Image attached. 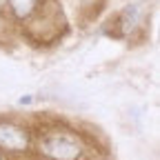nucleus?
Returning a JSON list of instances; mask_svg holds the SVG:
<instances>
[{"label": "nucleus", "mask_w": 160, "mask_h": 160, "mask_svg": "<svg viewBox=\"0 0 160 160\" xmlns=\"http://www.w3.org/2000/svg\"><path fill=\"white\" fill-rule=\"evenodd\" d=\"M36 149L45 160H85L87 142L69 127H49L36 138Z\"/></svg>", "instance_id": "obj_1"}, {"label": "nucleus", "mask_w": 160, "mask_h": 160, "mask_svg": "<svg viewBox=\"0 0 160 160\" xmlns=\"http://www.w3.org/2000/svg\"><path fill=\"white\" fill-rule=\"evenodd\" d=\"M31 149V133L25 125L13 120H0V151L27 153Z\"/></svg>", "instance_id": "obj_2"}, {"label": "nucleus", "mask_w": 160, "mask_h": 160, "mask_svg": "<svg viewBox=\"0 0 160 160\" xmlns=\"http://www.w3.org/2000/svg\"><path fill=\"white\" fill-rule=\"evenodd\" d=\"M142 20H145V9L133 2L127 9H122V13L118 16V29H120L122 36H131L140 25H142Z\"/></svg>", "instance_id": "obj_3"}, {"label": "nucleus", "mask_w": 160, "mask_h": 160, "mask_svg": "<svg viewBox=\"0 0 160 160\" xmlns=\"http://www.w3.org/2000/svg\"><path fill=\"white\" fill-rule=\"evenodd\" d=\"M11 16L16 20H29L40 7H42V2L40 0H5Z\"/></svg>", "instance_id": "obj_4"}, {"label": "nucleus", "mask_w": 160, "mask_h": 160, "mask_svg": "<svg viewBox=\"0 0 160 160\" xmlns=\"http://www.w3.org/2000/svg\"><path fill=\"white\" fill-rule=\"evenodd\" d=\"M0 160H7V158H5V153H2V151H0Z\"/></svg>", "instance_id": "obj_5"}, {"label": "nucleus", "mask_w": 160, "mask_h": 160, "mask_svg": "<svg viewBox=\"0 0 160 160\" xmlns=\"http://www.w3.org/2000/svg\"><path fill=\"white\" fill-rule=\"evenodd\" d=\"M0 5H5V0H0Z\"/></svg>", "instance_id": "obj_6"}]
</instances>
